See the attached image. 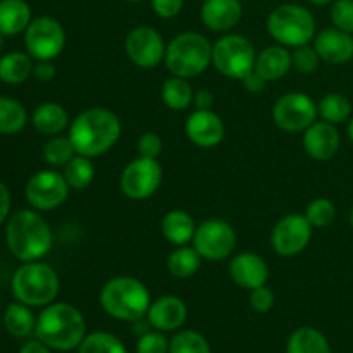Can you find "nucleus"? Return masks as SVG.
<instances>
[{
	"label": "nucleus",
	"mask_w": 353,
	"mask_h": 353,
	"mask_svg": "<svg viewBox=\"0 0 353 353\" xmlns=\"http://www.w3.org/2000/svg\"><path fill=\"white\" fill-rule=\"evenodd\" d=\"M3 45H6V37H3V34L0 33V52L3 50Z\"/></svg>",
	"instance_id": "obj_51"
},
{
	"label": "nucleus",
	"mask_w": 353,
	"mask_h": 353,
	"mask_svg": "<svg viewBox=\"0 0 353 353\" xmlns=\"http://www.w3.org/2000/svg\"><path fill=\"white\" fill-rule=\"evenodd\" d=\"M19 353H52V348L47 347V345L43 343V341H40L37 338V340H30L26 341V343L21 347Z\"/></svg>",
	"instance_id": "obj_48"
},
{
	"label": "nucleus",
	"mask_w": 353,
	"mask_h": 353,
	"mask_svg": "<svg viewBox=\"0 0 353 353\" xmlns=\"http://www.w3.org/2000/svg\"><path fill=\"white\" fill-rule=\"evenodd\" d=\"M162 183V165L157 159L140 157L123 169L119 186L121 192L131 200H147L157 193Z\"/></svg>",
	"instance_id": "obj_12"
},
{
	"label": "nucleus",
	"mask_w": 353,
	"mask_h": 353,
	"mask_svg": "<svg viewBox=\"0 0 353 353\" xmlns=\"http://www.w3.org/2000/svg\"><path fill=\"white\" fill-rule=\"evenodd\" d=\"M312 230L305 214H286L272 228V250L281 257L302 254L312 240Z\"/></svg>",
	"instance_id": "obj_14"
},
{
	"label": "nucleus",
	"mask_w": 353,
	"mask_h": 353,
	"mask_svg": "<svg viewBox=\"0 0 353 353\" xmlns=\"http://www.w3.org/2000/svg\"><path fill=\"white\" fill-rule=\"evenodd\" d=\"M69 190L64 174L45 169L28 179L24 196L34 210H54L68 200Z\"/></svg>",
	"instance_id": "obj_13"
},
{
	"label": "nucleus",
	"mask_w": 353,
	"mask_h": 353,
	"mask_svg": "<svg viewBox=\"0 0 353 353\" xmlns=\"http://www.w3.org/2000/svg\"><path fill=\"white\" fill-rule=\"evenodd\" d=\"M347 134H348V138H350V141H352V143H353V117H350V119H348Z\"/></svg>",
	"instance_id": "obj_49"
},
{
	"label": "nucleus",
	"mask_w": 353,
	"mask_h": 353,
	"mask_svg": "<svg viewBox=\"0 0 353 353\" xmlns=\"http://www.w3.org/2000/svg\"><path fill=\"white\" fill-rule=\"evenodd\" d=\"M30 54L9 52L0 57V81L6 85H21L33 74V61Z\"/></svg>",
	"instance_id": "obj_28"
},
{
	"label": "nucleus",
	"mask_w": 353,
	"mask_h": 353,
	"mask_svg": "<svg viewBox=\"0 0 353 353\" xmlns=\"http://www.w3.org/2000/svg\"><path fill=\"white\" fill-rule=\"evenodd\" d=\"M185 0H152V9L162 19H172L181 12Z\"/></svg>",
	"instance_id": "obj_43"
},
{
	"label": "nucleus",
	"mask_w": 353,
	"mask_h": 353,
	"mask_svg": "<svg viewBox=\"0 0 353 353\" xmlns=\"http://www.w3.org/2000/svg\"><path fill=\"white\" fill-rule=\"evenodd\" d=\"M164 38L155 28L137 26L128 33L124 50L137 68L154 69L165 57Z\"/></svg>",
	"instance_id": "obj_15"
},
{
	"label": "nucleus",
	"mask_w": 353,
	"mask_h": 353,
	"mask_svg": "<svg viewBox=\"0 0 353 353\" xmlns=\"http://www.w3.org/2000/svg\"><path fill=\"white\" fill-rule=\"evenodd\" d=\"M193 247L209 262L231 257L236 248V233L228 221L212 217L196 226Z\"/></svg>",
	"instance_id": "obj_10"
},
{
	"label": "nucleus",
	"mask_w": 353,
	"mask_h": 353,
	"mask_svg": "<svg viewBox=\"0 0 353 353\" xmlns=\"http://www.w3.org/2000/svg\"><path fill=\"white\" fill-rule=\"evenodd\" d=\"M55 65L52 61H38L33 68V76L40 83H48L55 78Z\"/></svg>",
	"instance_id": "obj_44"
},
{
	"label": "nucleus",
	"mask_w": 353,
	"mask_h": 353,
	"mask_svg": "<svg viewBox=\"0 0 353 353\" xmlns=\"http://www.w3.org/2000/svg\"><path fill=\"white\" fill-rule=\"evenodd\" d=\"M162 138L159 137L154 131H148V133H143L137 141V150L140 157L147 159H159V155L162 154Z\"/></svg>",
	"instance_id": "obj_42"
},
{
	"label": "nucleus",
	"mask_w": 353,
	"mask_h": 353,
	"mask_svg": "<svg viewBox=\"0 0 353 353\" xmlns=\"http://www.w3.org/2000/svg\"><path fill=\"white\" fill-rule=\"evenodd\" d=\"M28 112L23 103L10 97H0V134H16L24 130Z\"/></svg>",
	"instance_id": "obj_32"
},
{
	"label": "nucleus",
	"mask_w": 353,
	"mask_h": 353,
	"mask_svg": "<svg viewBox=\"0 0 353 353\" xmlns=\"http://www.w3.org/2000/svg\"><path fill=\"white\" fill-rule=\"evenodd\" d=\"M137 353H169V340L162 331H145L137 341Z\"/></svg>",
	"instance_id": "obj_40"
},
{
	"label": "nucleus",
	"mask_w": 353,
	"mask_h": 353,
	"mask_svg": "<svg viewBox=\"0 0 353 353\" xmlns=\"http://www.w3.org/2000/svg\"><path fill=\"white\" fill-rule=\"evenodd\" d=\"M126 2H133V3H138V2H145V0H126Z\"/></svg>",
	"instance_id": "obj_53"
},
{
	"label": "nucleus",
	"mask_w": 353,
	"mask_h": 353,
	"mask_svg": "<svg viewBox=\"0 0 353 353\" xmlns=\"http://www.w3.org/2000/svg\"><path fill=\"white\" fill-rule=\"evenodd\" d=\"M10 290L17 302L30 307H47L57 299L61 281L57 272L45 262H23L14 272Z\"/></svg>",
	"instance_id": "obj_6"
},
{
	"label": "nucleus",
	"mask_w": 353,
	"mask_h": 353,
	"mask_svg": "<svg viewBox=\"0 0 353 353\" xmlns=\"http://www.w3.org/2000/svg\"><path fill=\"white\" fill-rule=\"evenodd\" d=\"M76 155L69 137H54L47 141L43 148V159L52 168H64Z\"/></svg>",
	"instance_id": "obj_36"
},
{
	"label": "nucleus",
	"mask_w": 353,
	"mask_h": 353,
	"mask_svg": "<svg viewBox=\"0 0 353 353\" xmlns=\"http://www.w3.org/2000/svg\"><path fill=\"white\" fill-rule=\"evenodd\" d=\"M34 336L52 350H78L86 336V321L71 303L52 302L38 314Z\"/></svg>",
	"instance_id": "obj_2"
},
{
	"label": "nucleus",
	"mask_w": 353,
	"mask_h": 353,
	"mask_svg": "<svg viewBox=\"0 0 353 353\" xmlns=\"http://www.w3.org/2000/svg\"><path fill=\"white\" fill-rule=\"evenodd\" d=\"M286 353H331V345L323 331L303 326L290 334Z\"/></svg>",
	"instance_id": "obj_27"
},
{
	"label": "nucleus",
	"mask_w": 353,
	"mask_h": 353,
	"mask_svg": "<svg viewBox=\"0 0 353 353\" xmlns=\"http://www.w3.org/2000/svg\"><path fill=\"white\" fill-rule=\"evenodd\" d=\"M305 217L312 228H327L336 219V207L330 199H316L307 205Z\"/></svg>",
	"instance_id": "obj_37"
},
{
	"label": "nucleus",
	"mask_w": 353,
	"mask_h": 353,
	"mask_svg": "<svg viewBox=\"0 0 353 353\" xmlns=\"http://www.w3.org/2000/svg\"><path fill=\"white\" fill-rule=\"evenodd\" d=\"M292 68V52L279 43L265 47L255 61V72H259L268 83L285 78Z\"/></svg>",
	"instance_id": "obj_22"
},
{
	"label": "nucleus",
	"mask_w": 353,
	"mask_h": 353,
	"mask_svg": "<svg viewBox=\"0 0 353 353\" xmlns=\"http://www.w3.org/2000/svg\"><path fill=\"white\" fill-rule=\"evenodd\" d=\"M348 221H350V226L353 228V205H352V209H350V214H348Z\"/></svg>",
	"instance_id": "obj_52"
},
{
	"label": "nucleus",
	"mask_w": 353,
	"mask_h": 353,
	"mask_svg": "<svg viewBox=\"0 0 353 353\" xmlns=\"http://www.w3.org/2000/svg\"><path fill=\"white\" fill-rule=\"evenodd\" d=\"M317 103L303 92L285 93L272 107L274 124L288 133H302L317 121Z\"/></svg>",
	"instance_id": "obj_11"
},
{
	"label": "nucleus",
	"mask_w": 353,
	"mask_h": 353,
	"mask_svg": "<svg viewBox=\"0 0 353 353\" xmlns=\"http://www.w3.org/2000/svg\"><path fill=\"white\" fill-rule=\"evenodd\" d=\"M185 133L196 147L212 148L223 141L226 128L219 114L212 109H195L186 119Z\"/></svg>",
	"instance_id": "obj_16"
},
{
	"label": "nucleus",
	"mask_w": 353,
	"mask_h": 353,
	"mask_svg": "<svg viewBox=\"0 0 353 353\" xmlns=\"http://www.w3.org/2000/svg\"><path fill=\"white\" fill-rule=\"evenodd\" d=\"M3 327L14 338H28L34 333L37 316L30 305L23 302H10L3 312Z\"/></svg>",
	"instance_id": "obj_26"
},
{
	"label": "nucleus",
	"mask_w": 353,
	"mask_h": 353,
	"mask_svg": "<svg viewBox=\"0 0 353 353\" xmlns=\"http://www.w3.org/2000/svg\"><path fill=\"white\" fill-rule=\"evenodd\" d=\"M62 174H64L69 188L76 190V192H81V190L88 188L92 185L93 178H95V165H93L90 157L76 154L64 165V172Z\"/></svg>",
	"instance_id": "obj_33"
},
{
	"label": "nucleus",
	"mask_w": 353,
	"mask_h": 353,
	"mask_svg": "<svg viewBox=\"0 0 353 353\" xmlns=\"http://www.w3.org/2000/svg\"><path fill=\"white\" fill-rule=\"evenodd\" d=\"M292 62L293 69H296L302 74H312L319 69L321 57L316 52L314 45H302V47H296L292 52Z\"/></svg>",
	"instance_id": "obj_38"
},
{
	"label": "nucleus",
	"mask_w": 353,
	"mask_h": 353,
	"mask_svg": "<svg viewBox=\"0 0 353 353\" xmlns=\"http://www.w3.org/2000/svg\"><path fill=\"white\" fill-rule=\"evenodd\" d=\"M314 48L321 61L333 65L347 64L353 59V34L338 28H326L314 38Z\"/></svg>",
	"instance_id": "obj_20"
},
{
	"label": "nucleus",
	"mask_w": 353,
	"mask_h": 353,
	"mask_svg": "<svg viewBox=\"0 0 353 353\" xmlns=\"http://www.w3.org/2000/svg\"><path fill=\"white\" fill-rule=\"evenodd\" d=\"M10 212V192L2 181H0V224L9 219Z\"/></svg>",
	"instance_id": "obj_46"
},
{
	"label": "nucleus",
	"mask_w": 353,
	"mask_h": 353,
	"mask_svg": "<svg viewBox=\"0 0 353 353\" xmlns=\"http://www.w3.org/2000/svg\"><path fill=\"white\" fill-rule=\"evenodd\" d=\"M212 62V43L196 31H185L172 38L165 47L164 64L172 76L195 78Z\"/></svg>",
	"instance_id": "obj_5"
},
{
	"label": "nucleus",
	"mask_w": 353,
	"mask_h": 353,
	"mask_svg": "<svg viewBox=\"0 0 353 353\" xmlns=\"http://www.w3.org/2000/svg\"><path fill=\"white\" fill-rule=\"evenodd\" d=\"M169 353H212L210 345L199 331H178L169 340Z\"/></svg>",
	"instance_id": "obj_35"
},
{
	"label": "nucleus",
	"mask_w": 353,
	"mask_h": 353,
	"mask_svg": "<svg viewBox=\"0 0 353 353\" xmlns=\"http://www.w3.org/2000/svg\"><path fill=\"white\" fill-rule=\"evenodd\" d=\"M31 124L41 134L55 137V134H61L71 124V121H69L68 110L61 103L45 102L40 103L33 110V114H31Z\"/></svg>",
	"instance_id": "obj_24"
},
{
	"label": "nucleus",
	"mask_w": 353,
	"mask_h": 353,
	"mask_svg": "<svg viewBox=\"0 0 353 353\" xmlns=\"http://www.w3.org/2000/svg\"><path fill=\"white\" fill-rule=\"evenodd\" d=\"M188 317V307L179 296L165 295L152 300L147 312V321L154 330L171 333L183 327Z\"/></svg>",
	"instance_id": "obj_17"
},
{
	"label": "nucleus",
	"mask_w": 353,
	"mask_h": 353,
	"mask_svg": "<svg viewBox=\"0 0 353 353\" xmlns=\"http://www.w3.org/2000/svg\"><path fill=\"white\" fill-rule=\"evenodd\" d=\"M230 278L234 285L243 290H255L264 286L269 279V265L261 255L254 252H243L231 259L230 262Z\"/></svg>",
	"instance_id": "obj_18"
},
{
	"label": "nucleus",
	"mask_w": 353,
	"mask_h": 353,
	"mask_svg": "<svg viewBox=\"0 0 353 353\" xmlns=\"http://www.w3.org/2000/svg\"><path fill=\"white\" fill-rule=\"evenodd\" d=\"M24 47L37 61H54L65 47L64 28L50 16L34 17L24 31Z\"/></svg>",
	"instance_id": "obj_9"
},
{
	"label": "nucleus",
	"mask_w": 353,
	"mask_h": 353,
	"mask_svg": "<svg viewBox=\"0 0 353 353\" xmlns=\"http://www.w3.org/2000/svg\"><path fill=\"white\" fill-rule=\"evenodd\" d=\"M193 105L195 109H212L214 93L210 90H199L193 97Z\"/></svg>",
	"instance_id": "obj_47"
},
{
	"label": "nucleus",
	"mask_w": 353,
	"mask_h": 353,
	"mask_svg": "<svg viewBox=\"0 0 353 353\" xmlns=\"http://www.w3.org/2000/svg\"><path fill=\"white\" fill-rule=\"evenodd\" d=\"M202 261V255L196 252L195 247L181 245V247H176V250L169 255L168 271L171 272V276L179 279L192 278L193 274L199 272Z\"/></svg>",
	"instance_id": "obj_30"
},
{
	"label": "nucleus",
	"mask_w": 353,
	"mask_h": 353,
	"mask_svg": "<svg viewBox=\"0 0 353 353\" xmlns=\"http://www.w3.org/2000/svg\"><path fill=\"white\" fill-rule=\"evenodd\" d=\"M248 302H250L252 310H255L257 314H268L269 310L274 307L276 303V295L269 286H259V288L250 290V296H248Z\"/></svg>",
	"instance_id": "obj_41"
},
{
	"label": "nucleus",
	"mask_w": 353,
	"mask_h": 353,
	"mask_svg": "<svg viewBox=\"0 0 353 353\" xmlns=\"http://www.w3.org/2000/svg\"><path fill=\"white\" fill-rule=\"evenodd\" d=\"M161 231L162 236L169 241L171 245L181 247V245H188L193 241L195 236L196 224L193 217L190 216L186 210H169L161 221Z\"/></svg>",
	"instance_id": "obj_23"
},
{
	"label": "nucleus",
	"mask_w": 353,
	"mask_h": 353,
	"mask_svg": "<svg viewBox=\"0 0 353 353\" xmlns=\"http://www.w3.org/2000/svg\"><path fill=\"white\" fill-rule=\"evenodd\" d=\"M123 124L119 117L103 107L83 110L69 124V140L76 154L95 159L107 154L119 141Z\"/></svg>",
	"instance_id": "obj_1"
},
{
	"label": "nucleus",
	"mask_w": 353,
	"mask_h": 353,
	"mask_svg": "<svg viewBox=\"0 0 353 353\" xmlns=\"http://www.w3.org/2000/svg\"><path fill=\"white\" fill-rule=\"evenodd\" d=\"M152 303L147 286L131 276H116L100 290V307L107 316L117 321L137 323L147 317Z\"/></svg>",
	"instance_id": "obj_4"
},
{
	"label": "nucleus",
	"mask_w": 353,
	"mask_h": 353,
	"mask_svg": "<svg viewBox=\"0 0 353 353\" xmlns=\"http://www.w3.org/2000/svg\"><path fill=\"white\" fill-rule=\"evenodd\" d=\"M317 114L323 121L331 124L347 123L352 117V102L343 93H326L323 99L317 102Z\"/></svg>",
	"instance_id": "obj_31"
},
{
	"label": "nucleus",
	"mask_w": 353,
	"mask_h": 353,
	"mask_svg": "<svg viewBox=\"0 0 353 353\" xmlns=\"http://www.w3.org/2000/svg\"><path fill=\"white\" fill-rule=\"evenodd\" d=\"M310 3H316V6H326V3L333 2V0H309Z\"/></svg>",
	"instance_id": "obj_50"
},
{
	"label": "nucleus",
	"mask_w": 353,
	"mask_h": 353,
	"mask_svg": "<svg viewBox=\"0 0 353 353\" xmlns=\"http://www.w3.org/2000/svg\"><path fill=\"white\" fill-rule=\"evenodd\" d=\"M243 6L240 0H205L200 9V19L216 33H226L240 23Z\"/></svg>",
	"instance_id": "obj_21"
},
{
	"label": "nucleus",
	"mask_w": 353,
	"mask_h": 353,
	"mask_svg": "<svg viewBox=\"0 0 353 353\" xmlns=\"http://www.w3.org/2000/svg\"><path fill=\"white\" fill-rule=\"evenodd\" d=\"M78 353H128L123 341L107 331H95L86 334L78 347Z\"/></svg>",
	"instance_id": "obj_34"
},
{
	"label": "nucleus",
	"mask_w": 353,
	"mask_h": 353,
	"mask_svg": "<svg viewBox=\"0 0 353 353\" xmlns=\"http://www.w3.org/2000/svg\"><path fill=\"white\" fill-rule=\"evenodd\" d=\"M241 81H243V86H245V88H247V92L254 93V95H257V93L264 92L265 85H268V81H265V79L262 78V76L259 74V72H255V69L250 72V74L247 76V78L241 79Z\"/></svg>",
	"instance_id": "obj_45"
},
{
	"label": "nucleus",
	"mask_w": 353,
	"mask_h": 353,
	"mask_svg": "<svg viewBox=\"0 0 353 353\" xmlns=\"http://www.w3.org/2000/svg\"><path fill=\"white\" fill-rule=\"evenodd\" d=\"M340 133L326 121H316L303 131V148L314 161H330L340 150Z\"/></svg>",
	"instance_id": "obj_19"
},
{
	"label": "nucleus",
	"mask_w": 353,
	"mask_h": 353,
	"mask_svg": "<svg viewBox=\"0 0 353 353\" xmlns=\"http://www.w3.org/2000/svg\"><path fill=\"white\" fill-rule=\"evenodd\" d=\"M31 23V7L26 0H0V33L3 37L24 33Z\"/></svg>",
	"instance_id": "obj_25"
},
{
	"label": "nucleus",
	"mask_w": 353,
	"mask_h": 353,
	"mask_svg": "<svg viewBox=\"0 0 353 353\" xmlns=\"http://www.w3.org/2000/svg\"><path fill=\"white\" fill-rule=\"evenodd\" d=\"M161 97L165 107L181 112V110H186L192 105L195 92H193L192 85H190V81L186 78L171 76V78H168L162 83Z\"/></svg>",
	"instance_id": "obj_29"
},
{
	"label": "nucleus",
	"mask_w": 353,
	"mask_h": 353,
	"mask_svg": "<svg viewBox=\"0 0 353 353\" xmlns=\"http://www.w3.org/2000/svg\"><path fill=\"white\" fill-rule=\"evenodd\" d=\"M268 33L276 43L285 47H302L316 38V17L309 9L296 3H281L268 16Z\"/></svg>",
	"instance_id": "obj_7"
},
{
	"label": "nucleus",
	"mask_w": 353,
	"mask_h": 353,
	"mask_svg": "<svg viewBox=\"0 0 353 353\" xmlns=\"http://www.w3.org/2000/svg\"><path fill=\"white\" fill-rule=\"evenodd\" d=\"M255 47L241 34H224L212 45V64L223 76L243 79L255 69Z\"/></svg>",
	"instance_id": "obj_8"
},
{
	"label": "nucleus",
	"mask_w": 353,
	"mask_h": 353,
	"mask_svg": "<svg viewBox=\"0 0 353 353\" xmlns=\"http://www.w3.org/2000/svg\"><path fill=\"white\" fill-rule=\"evenodd\" d=\"M6 241L17 261L33 262L43 259L52 250L54 234L37 210L21 209L7 219Z\"/></svg>",
	"instance_id": "obj_3"
},
{
	"label": "nucleus",
	"mask_w": 353,
	"mask_h": 353,
	"mask_svg": "<svg viewBox=\"0 0 353 353\" xmlns=\"http://www.w3.org/2000/svg\"><path fill=\"white\" fill-rule=\"evenodd\" d=\"M330 14L334 28L353 34V0H334Z\"/></svg>",
	"instance_id": "obj_39"
}]
</instances>
